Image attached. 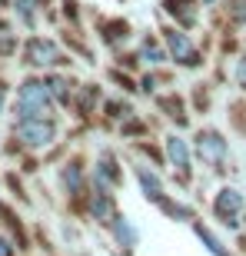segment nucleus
I'll return each mask as SVG.
<instances>
[{
	"label": "nucleus",
	"instance_id": "obj_1",
	"mask_svg": "<svg viewBox=\"0 0 246 256\" xmlns=\"http://www.w3.org/2000/svg\"><path fill=\"white\" fill-rule=\"evenodd\" d=\"M17 114L20 116H40L47 114V84L40 80H24L17 94Z\"/></svg>",
	"mask_w": 246,
	"mask_h": 256
},
{
	"label": "nucleus",
	"instance_id": "obj_2",
	"mask_svg": "<svg viewBox=\"0 0 246 256\" xmlns=\"http://www.w3.org/2000/svg\"><path fill=\"white\" fill-rule=\"evenodd\" d=\"M17 136L27 146H44V143L54 140V124L50 120H40V116H24V124L17 126Z\"/></svg>",
	"mask_w": 246,
	"mask_h": 256
},
{
	"label": "nucleus",
	"instance_id": "obj_3",
	"mask_svg": "<svg viewBox=\"0 0 246 256\" xmlns=\"http://www.w3.org/2000/svg\"><path fill=\"white\" fill-rule=\"evenodd\" d=\"M196 153L210 163V166H220V163L226 160V140H223L216 130H203L196 136Z\"/></svg>",
	"mask_w": 246,
	"mask_h": 256
},
{
	"label": "nucleus",
	"instance_id": "obj_4",
	"mask_svg": "<svg viewBox=\"0 0 246 256\" xmlns=\"http://www.w3.org/2000/svg\"><path fill=\"white\" fill-rule=\"evenodd\" d=\"M213 210H216V216L226 223V226H240V213H243V196H240L236 190H220L216 193V203H213Z\"/></svg>",
	"mask_w": 246,
	"mask_h": 256
},
{
	"label": "nucleus",
	"instance_id": "obj_5",
	"mask_svg": "<svg viewBox=\"0 0 246 256\" xmlns=\"http://www.w3.org/2000/svg\"><path fill=\"white\" fill-rule=\"evenodd\" d=\"M163 37H166V44H170V54H173V60H176V64H183V66H196L200 64L193 44L183 37L180 30H163Z\"/></svg>",
	"mask_w": 246,
	"mask_h": 256
},
{
	"label": "nucleus",
	"instance_id": "obj_6",
	"mask_svg": "<svg viewBox=\"0 0 246 256\" xmlns=\"http://www.w3.org/2000/svg\"><path fill=\"white\" fill-rule=\"evenodd\" d=\"M60 60V50L54 40H30L27 44V64H37V66H50Z\"/></svg>",
	"mask_w": 246,
	"mask_h": 256
},
{
	"label": "nucleus",
	"instance_id": "obj_7",
	"mask_svg": "<svg viewBox=\"0 0 246 256\" xmlns=\"http://www.w3.org/2000/svg\"><path fill=\"white\" fill-rule=\"evenodd\" d=\"M90 210H94V216L100 220V223H106V220H110V193H106V186H104V176H100V183H96V193H94Z\"/></svg>",
	"mask_w": 246,
	"mask_h": 256
},
{
	"label": "nucleus",
	"instance_id": "obj_8",
	"mask_svg": "<svg viewBox=\"0 0 246 256\" xmlns=\"http://www.w3.org/2000/svg\"><path fill=\"white\" fill-rule=\"evenodd\" d=\"M166 153L173 156V163H176L180 170H190V150H186V143H183L180 136H170V140H166Z\"/></svg>",
	"mask_w": 246,
	"mask_h": 256
},
{
	"label": "nucleus",
	"instance_id": "obj_9",
	"mask_svg": "<svg viewBox=\"0 0 246 256\" xmlns=\"http://www.w3.org/2000/svg\"><path fill=\"white\" fill-rule=\"evenodd\" d=\"M136 176H140V183H143V193L150 200H163V186H160V180L153 176L150 170H143V166H136Z\"/></svg>",
	"mask_w": 246,
	"mask_h": 256
},
{
	"label": "nucleus",
	"instance_id": "obj_10",
	"mask_svg": "<svg viewBox=\"0 0 246 256\" xmlns=\"http://www.w3.org/2000/svg\"><path fill=\"white\" fill-rule=\"evenodd\" d=\"M163 7L170 10L173 17H180L183 24H193V20H196V14H193V0H166Z\"/></svg>",
	"mask_w": 246,
	"mask_h": 256
},
{
	"label": "nucleus",
	"instance_id": "obj_11",
	"mask_svg": "<svg viewBox=\"0 0 246 256\" xmlns=\"http://www.w3.org/2000/svg\"><path fill=\"white\" fill-rule=\"evenodd\" d=\"M80 170H84L80 163H70V166L64 170V183H66V190H70V193L84 190V173H80Z\"/></svg>",
	"mask_w": 246,
	"mask_h": 256
},
{
	"label": "nucleus",
	"instance_id": "obj_12",
	"mask_svg": "<svg viewBox=\"0 0 246 256\" xmlns=\"http://www.w3.org/2000/svg\"><path fill=\"white\" fill-rule=\"evenodd\" d=\"M47 86H50L47 94H50V96H57L60 104H64L66 96H70V84H66L64 76H50V80H47Z\"/></svg>",
	"mask_w": 246,
	"mask_h": 256
},
{
	"label": "nucleus",
	"instance_id": "obj_13",
	"mask_svg": "<svg viewBox=\"0 0 246 256\" xmlns=\"http://www.w3.org/2000/svg\"><path fill=\"white\" fill-rule=\"evenodd\" d=\"M14 47H17V37H14L10 24H0V54H14Z\"/></svg>",
	"mask_w": 246,
	"mask_h": 256
},
{
	"label": "nucleus",
	"instance_id": "obj_14",
	"mask_svg": "<svg viewBox=\"0 0 246 256\" xmlns=\"http://www.w3.org/2000/svg\"><path fill=\"white\" fill-rule=\"evenodd\" d=\"M140 57H143V60H150V64H160L163 54H160V47H156L153 40H143V44H140Z\"/></svg>",
	"mask_w": 246,
	"mask_h": 256
},
{
	"label": "nucleus",
	"instance_id": "obj_15",
	"mask_svg": "<svg viewBox=\"0 0 246 256\" xmlns=\"http://www.w3.org/2000/svg\"><path fill=\"white\" fill-rule=\"evenodd\" d=\"M114 230H116V236L123 240V246H133V243H136V236H133V230L126 226V220H120V216H116V220H114Z\"/></svg>",
	"mask_w": 246,
	"mask_h": 256
},
{
	"label": "nucleus",
	"instance_id": "obj_16",
	"mask_svg": "<svg viewBox=\"0 0 246 256\" xmlns=\"http://www.w3.org/2000/svg\"><path fill=\"white\" fill-rule=\"evenodd\" d=\"M14 7H17V14L30 24V20H34V10H37V0H14Z\"/></svg>",
	"mask_w": 246,
	"mask_h": 256
},
{
	"label": "nucleus",
	"instance_id": "obj_17",
	"mask_svg": "<svg viewBox=\"0 0 246 256\" xmlns=\"http://www.w3.org/2000/svg\"><path fill=\"white\" fill-rule=\"evenodd\" d=\"M196 233H200V240H203V243H206V250H210V253H216V256H230L226 250L220 246V243H216V240H213V236H210V233H206V230H203V226H200Z\"/></svg>",
	"mask_w": 246,
	"mask_h": 256
},
{
	"label": "nucleus",
	"instance_id": "obj_18",
	"mask_svg": "<svg viewBox=\"0 0 246 256\" xmlns=\"http://www.w3.org/2000/svg\"><path fill=\"white\" fill-rule=\"evenodd\" d=\"M100 176H110V180L116 183V180H120V173H116V163L104 156V163H100Z\"/></svg>",
	"mask_w": 246,
	"mask_h": 256
},
{
	"label": "nucleus",
	"instance_id": "obj_19",
	"mask_svg": "<svg viewBox=\"0 0 246 256\" xmlns=\"http://www.w3.org/2000/svg\"><path fill=\"white\" fill-rule=\"evenodd\" d=\"M236 76H240V86H243V90H246V60H243V64H240Z\"/></svg>",
	"mask_w": 246,
	"mask_h": 256
},
{
	"label": "nucleus",
	"instance_id": "obj_20",
	"mask_svg": "<svg viewBox=\"0 0 246 256\" xmlns=\"http://www.w3.org/2000/svg\"><path fill=\"white\" fill-rule=\"evenodd\" d=\"M0 256H14V250H10V243L4 236H0Z\"/></svg>",
	"mask_w": 246,
	"mask_h": 256
},
{
	"label": "nucleus",
	"instance_id": "obj_21",
	"mask_svg": "<svg viewBox=\"0 0 246 256\" xmlns=\"http://www.w3.org/2000/svg\"><path fill=\"white\" fill-rule=\"evenodd\" d=\"M4 96H7V84H0V110H4Z\"/></svg>",
	"mask_w": 246,
	"mask_h": 256
}]
</instances>
